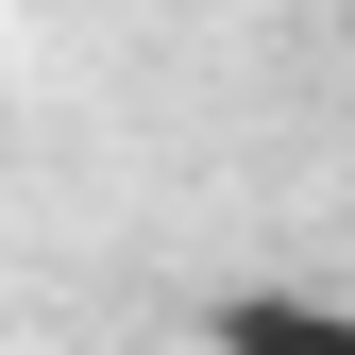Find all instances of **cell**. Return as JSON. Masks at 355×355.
<instances>
[{"instance_id":"6da1fadb","label":"cell","mask_w":355,"mask_h":355,"mask_svg":"<svg viewBox=\"0 0 355 355\" xmlns=\"http://www.w3.org/2000/svg\"><path fill=\"white\" fill-rule=\"evenodd\" d=\"M220 355H355L338 288H220Z\"/></svg>"}]
</instances>
